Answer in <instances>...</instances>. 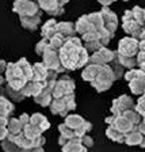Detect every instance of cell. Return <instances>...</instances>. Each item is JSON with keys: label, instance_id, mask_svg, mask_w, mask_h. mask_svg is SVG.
Listing matches in <instances>:
<instances>
[{"label": "cell", "instance_id": "cell-1", "mask_svg": "<svg viewBox=\"0 0 145 152\" xmlns=\"http://www.w3.org/2000/svg\"><path fill=\"white\" fill-rule=\"evenodd\" d=\"M60 60L65 71H75L87 65L90 53L82 45V39L75 37L66 38L60 49Z\"/></svg>", "mask_w": 145, "mask_h": 152}, {"label": "cell", "instance_id": "cell-2", "mask_svg": "<svg viewBox=\"0 0 145 152\" xmlns=\"http://www.w3.org/2000/svg\"><path fill=\"white\" fill-rule=\"evenodd\" d=\"M4 73H6L4 79L7 82V86L15 91H20L23 88V86L28 82V79L26 77L23 71L20 69L18 63H7Z\"/></svg>", "mask_w": 145, "mask_h": 152}, {"label": "cell", "instance_id": "cell-3", "mask_svg": "<svg viewBox=\"0 0 145 152\" xmlns=\"http://www.w3.org/2000/svg\"><path fill=\"white\" fill-rule=\"evenodd\" d=\"M49 107H50L52 114H57V115H61V117H65V115H68L69 111L76 109L75 94L65 95V96H61V98L53 99L52 103L49 104Z\"/></svg>", "mask_w": 145, "mask_h": 152}, {"label": "cell", "instance_id": "cell-4", "mask_svg": "<svg viewBox=\"0 0 145 152\" xmlns=\"http://www.w3.org/2000/svg\"><path fill=\"white\" fill-rule=\"evenodd\" d=\"M114 82H115V77H114L111 66L110 65H102L99 73L91 82V84L98 92H103V91L110 88Z\"/></svg>", "mask_w": 145, "mask_h": 152}, {"label": "cell", "instance_id": "cell-5", "mask_svg": "<svg viewBox=\"0 0 145 152\" xmlns=\"http://www.w3.org/2000/svg\"><path fill=\"white\" fill-rule=\"evenodd\" d=\"M42 58H44V65L47 68V71H53L56 73H63L65 72V68L61 64V60H60V53L54 49H52L50 46H47V49L45 50V53L42 54Z\"/></svg>", "mask_w": 145, "mask_h": 152}, {"label": "cell", "instance_id": "cell-6", "mask_svg": "<svg viewBox=\"0 0 145 152\" xmlns=\"http://www.w3.org/2000/svg\"><path fill=\"white\" fill-rule=\"evenodd\" d=\"M75 87H76L75 82H73L68 75L61 76V77H57L56 84H54V88H53V92H52L53 99H57V98H61V96H65V95L73 94Z\"/></svg>", "mask_w": 145, "mask_h": 152}, {"label": "cell", "instance_id": "cell-7", "mask_svg": "<svg viewBox=\"0 0 145 152\" xmlns=\"http://www.w3.org/2000/svg\"><path fill=\"white\" fill-rule=\"evenodd\" d=\"M12 10L19 16H33L41 14L38 3L33 0H16L12 6Z\"/></svg>", "mask_w": 145, "mask_h": 152}, {"label": "cell", "instance_id": "cell-8", "mask_svg": "<svg viewBox=\"0 0 145 152\" xmlns=\"http://www.w3.org/2000/svg\"><path fill=\"white\" fill-rule=\"evenodd\" d=\"M138 41L136 38L125 37L118 42L117 53L125 57H137L138 54Z\"/></svg>", "mask_w": 145, "mask_h": 152}, {"label": "cell", "instance_id": "cell-9", "mask_svg": "<svg viewBox=\"0 0 145 152\" xmlns=\"http://www.w3.org/2000/svg\"><path fill=\"white\" fill-rule=\"evenodd\" d=\"M122 27H123V30H125V33L129 34V37L136 38V39H137V37H138V34L141 33V30L144 28L142 26H140L138 23H137L136 19L133 18L132 10H126L125 14H123V16H122Z\"/></svg>", "mask_w": 145, "mask_h": 152}, {"label": "cell", "instance_id": "cell-10", "mask_svg": "<svg viewBox=\"0 0 145 152\" xmlns=\"http://www.w3.org/2000/svg\"><path fill=\"white\" fill-rule=\"evenodd\" d=\"M136 109V103L129 95H121L119 98L114 99L113 104H111V113L113 115H121L125 111Z\"/></svg>", "mask_w": 145, "mask_h": 152}, {"label": "cell", "instance_id": "cell-11", "mask_svg": "<svg viewBox=\"0 0 145 152\" xmlns=\"http://www.w3.org/2000/svg\"><path fill=\"white\" fill-rule=\"evenodd\" d=\"M115 58V52L107 49L106 46L101 48L98 52H95L90 56L88 64H98V65H109Z\"/></svg>", "mask_w": 145, "mask_h": 152}, {"label": "cell", "instance_id": "cell-12", "mask_svg": "<svg viewBox=\"0 0 145 152\" xmlns=\"http://www.w3.org/2000/svg\"><path fill=\"white\" fill-rule=\"evenodd\" d=\"M99 12H101L102 19H103V27L106 28L110 34L114 35L118 28V16L115 15L109 7H103Z\"/></svg>", "mask_w": 145, "mask_h": 152}, {"label": "cell", "instance_id": "cell-13", "mask_svg": "<svg viewBox=\"0 0 145 152\" xmlns=\"http://www.w3.org/2000/svg\"><path fill=\"white\" fill-rule=\"evenodd\" d=\"M37 3L39 10L50 16H60L64 14V6L58 3V0H37Z\"/></svg>", "mask_w": 145, "mask_h": 152}, {"label": "cell", "instance_id": "cell-14", "mask_svg": "<svg viewBox=\"0 0 145 152\" xmlns=\"http://www.w3.org/2000/svg\"><path fill=\"white\" fill-rule=\"evenodd\" d=\"M44 84H45V82L28 80V82L23 86V88L20 90V94H22L25 98H27V96H33V98H34V96H37V95L42 91Z\"/></svg>", "mask_w": 145, "mask_h": 152}, {"label": "cell", "instance_id": "cell-15", "mask_svg": "<svg viewBox=\"0 0 145 152\" xmlns=\"http://www.w3.org/2000/svg\"><path fill=\"white\" fill-rule=\"evenodd\" d=\"M111 126H114L117 130H119L123 134H128V133L133 132L136 129V125H133L129 120L123 117V115H114V120L111 122Z\"/></svg>", "mask_w": 145, "mask_h": 152}, {"label": "cell", "instance_id": "cell-16", "mask_svg": "<svg viewBox=\"0 0 145 152\" xmlns=\"http://www.w3.org/2000/svg\"><path fill=\"white\" fill-rule=\"evenodd\" d=\"M129 88L133 94L136 95H142L145 91V73L142 71H140L137 77H134L133 80L129 82Z\"/></svg>", "mask_w": 145, "mask_h": 152}, {"label": "cell", "instance_id": "cell-17", "mask_svg": "<svg viewBox=\"0 0 145 152\" xmlns=\"http://www.w3.org/2000/svg\"><path fill=\"white\" fill-rule=\"evenodd\" d=\"M57 34L61 35L63 38H71L75 37V23L72 22H57Z\"/></svg>", "mask_w": 145, "mask_h": 152}, {"label": "cell", "instance_id": "cell-18", "mask_svg": "<svg viewBox=\"0 0 145 152\" xmlns=\"http://www.w3.org/2000/svg\"><path fill=\"white\" fill-rule=\"evenodd\" d=\"M20 18V25L22 27L27 28L30 31H34L37 30V27L41 23V14L38 15H33V16H19Z\"/></svg>", "mask_w": 145, "mask_h": 152}, {"label": "cell", "instance_id": "cell-19", "mask_svg": "<svg viewBox=\"0 0 145 152\" xmlns=\"http://www.w3.org/2000/svg\"><path fill=\"white\" fill-rule=\"evenodd\" d=\"M7 130H8L7 139H15L16 136L22 134L23 126L18 118H11V120H8V124H7Z\"/></svg>", "mask_w": 145, "mask_h": 152}, {"label": "cell", "instance_id": "cell-20", "mask_svg": "<svg viewBox=\"0 0 145 152\" xmlns=\"http://www.w3.org/2000/svg\"><path fill=\"white\" fill-rule=\"evenodd\" d=\"M30 124L37 126L41 132H45V130H47L50 128V124H49L47 118L39 113H34L33 115H30Z\"/></svg>", "mask_w": 145, "mask_h": 152}, {"label": "cell", "instance_id": "cell-21", "mask_svg": "<svg viewBox=\"0 0 145 152\" xmlns=\"http://www.w3.org/2000/svg\"><path fill=\"white\" fill-rule=\"evenodd\" d=\"M101 68H102V65H98V64H87V65L84 66L83 72H82L83 80H85V82H90V83H91L92 80L96 77V75L99 73Z\"/></svg>", "mask_w": 145, "mask_h": 152}, {"label": "cell", "instance_id": "cell-22", "mask_svg": "<svg viewBox=\"0 0 145 152\" xmlns=\"http://www.w3.org/2000/svg\"><path fill=\"white\" fill-rule=\"evenodd\" d=\"M75 30H76V33L80 35L85 34V33H88V31H95L94 28H92L91 23H90L88 18H87V15H82L77 19V22L75 23ZM99 41H101V39H99Z\"/></svg>", "mask_w": 145, "mask_h": 152}, {"label": "cell", "instance_id": "cell-23", "mask_svg": "<svg viewBox=\"0 0 145 152\" xmlns=\"http://www.w3.org/2000/svg\"><path fill=\"white\" fill-rule=\"evenodd\" d=\"M47 68L44 65V63H35L33 65V79L37 82H45L47 79Z\"/></svg>", "mask_w": 145, "mask_h": 152}, {"label": "cell", "instance_id": "cell-24", "mask_svg": "<svg viewBox=\"0 0 145 152\" xmlns=\"http://www.w3.org/2000/svg\"><path fill=\"white\" fill-rule=\"evenodd\" d=\"M42 38H46V39H50L54 35L57 34V22L56 19H49L44 23L42 26Z\"/></svg>", "mask_w": 145, "mask_h": 152}, {"label": "cell", "instance_id": "cell-25", "mask_svg": "<svg viewBox=\"0 0 145 152\" xmlns=\"http://www.w3.org/2000/svg\"><path fill=\"white\" fill-rule=\"evenodd\" d=\"M85 120L82 117V115H77V114H68L65 117V125L68 128H71L72 130H77L84 125Z\"/></svg>", "mask_w": 145, "mask_h": 152}, {"label": "cell", "instance_id": "cell-26", "mask_svg": "<svg viewBox=\"0 0 145 152\" xmlns=\"http://www.w3.org/2000/svg\"><path fill=\"white\" fill-rule=\"evenodd\" d=\"M63 152H88L80 142V139H72L63 147Z\"/></svg>", "mask_w": 145, "mask_h": 152}, {"label": "cell", "instance_id": "cell-27", "mask_svg": "<svg viewBox=\"0 0 145 152\" xmlns=\"http://www.w3.org/2000/svg\"><path fill=\"white\" fill-rule=\"evenodd\" d=\"M14 111V104L6 98L0 95V117L8 118V115Z\"/></svg>", "mask_w": 145, "mask_h": 152}, {"label": "cell", "instance_id": "cell-28", "mask_svg": "<svg viewBox=\"0 0 145 152\" xmlns=\"http://www.w3.org/2000/svg\"><path fill=\"white\" fill-rule=\"evenodd\" d=\"M115 53H117V52H115ZM117 58L121 65H122L123 68H126L128 71L137 68V57H125V56H121V54L117 53Z\"/></svg>", "mask_w": 145, "mask_h": 152}, {"label": "cell", "instance_id": "cell-29", "mask_svg": "<svg viewBox=\"0 0 145 152\" xmlns=\"http://www.w3.org/2000/svg\"><path fill=\"white\" fill-rule=\"evenodd\" d=\"M106 136L115 142H125V134L121 133L119 130H117L114 126H111V125H109V128L106 129Z\"/></svg>", "mask_w": 145, "mask_h": 152}, {"label": "cell", "instance_id": "cell-30", "mask_svg": "<svg viewBox=\"0 0 145 152\" xmlns=\"http://www.w3.org/2000/svg\"><path fill=\"white\" fill-rule=\"evenodd\" d=\"M23 134H25L27 139H30V140L34 141L37 137L42 136V132L38 129L37 126H34V125H31V124H27L26 126H23Z\"/></svg>", "mask_w": 145, "mask_h": 152}, {"label": "cell", "instance_id": "cell-31", "mask_svg": "<svg viewBox=\"0 0 145 152\" xmlns=\"http://www.w3.org/2000/svg\"><path fill=\"white\" fill-rule=\"evenodd\" d=\"M141 140H142V134L140 132H137L136 129L133 132L128 133V134H125V142L128 145H140Z\"/></svg>", "mask_w": 145, "mask_h": 152}, {"label": "cell", "instance_id": "cell-32", "mask_svg": "<svg viewBox=\"0 0 145 152\" xmlns=\"http://www.w3.org/2000/svg\"><path fill=\"white\" fill-rule=\"evenodd\" d=\"M121 115H123L126 120H129L133 125H137V124H140L142 121V115L136 110V109H132V110L125 111V113L121 114Z\"/></svg>", "mask_w": 145, "mask_h": 152}, {"label": "cell", "instance_id": "cell-33", "mask_svg": "<svg viewBox=\"0 0 145 152\" xmlns=\"http://www.w3.org/2000/svg\"><path fill=\"white\" fill-rule=\"evenodd\" d=\"M109 65H110L111 69H113V73H114V77H115V80L119 79V77H122V76L125 75V72H123V69H125V68H123V66L119 64V61H118L117 53H115V58H114V60L111 61Z\"/></svg>", "mask_w": 145, "mask_h": 152}, {"label": "cell", "instance_id": "cell-34", "mask_svg": "<svg viewBox=\"0 0 145 152\" xmlns=\"http://www.w3.org/2000/svg\"><path fill=\"white\" fill-rule=\"evenodd\" d=\"M132 14H133V18L137 20L140 26L145 27V14H144V8H141L140 6H136L132 8Z\"/></svg>", "mask_w": 145, "mask_h": 152}, {"label": "cell", "instance_id": "cell-35", "mask_svg": "<svg viewBox=\"0 0 145 152\" xmlns=\"http://www.w3.org/2000/svg\"><path fill=\"white\" fill-rule=\"evenodd\" d=\"M1 147H3V151L4 152H25L22 148H19L18 145H16V142L12 141V140H3V142H1Z\"/></svg>", "mask_w": 145, "mask_h": 152}, {"label": "cell", "instance_id": "cell-36", "mask_svg": "<svg viewBox=\"0 0 145 152\" xmlns=\"http://www.w3.org/2000/svg\"><path fill=\"white\" fill-rule=\"evenodd\" d=\"M64 42H65V38H63L61 35L56 34L53 38H50V39H49V46H50L52 49H54V50L60 52V49L63 48Z\"/></svg>", "mask_w": 145, "mask_h": 152}, {"label": "cell", "instance_id": "cell-37", "mask_svg": "<svg viewBox=\"0 0 145 152\" xmlns=\"http://www.w3.org/2000/svg\"><path fill=\"white\" fill-rule=\"evenodd\" d=\"M47 46H49V39H46V38H42L41 41L35 45V52H37L38 56H42V54L45 53V50L47 49Z\"/></svg>", "mask_w": 145, "mask_h": 152}, {"label": "cell", "instance_id": "cell-38", "mask_svg": "<svg viewBox=\"0 0 145 152\" xmlns=\"http://www.w3.org/2000/svg\"><path fill=\"white\" fill-rule=\"evenodd\" d=\"M6 94L8 95L11 99H14V101H22V99H25V96L20 94V91H15V90L9 88L8 86L6 87Z\"/></svg>", "mask_w": 145, "mask_h": 152}, {"label": "cell", "instance_id": "cell-39", "mask_svg": "<svg viewBox=\"0 0 145 152\" xmlns=\"http://www.w3.org/2000/svg\"><path fill=\"white\" fill-rule=\"evenodd\" d=\"M136 110L141 114L142 117H145V94L141 95V98L137 101L136 103Z\"/></svg>", "mask_w": 145, "mask_h": 152}, {"label": "cell", "instance_id": "cell-40", "mask_svg": "<svg viewBox=\"0 0 145 152\" xmlns=\"http://www.w3.org/2000/svg\"><path fill=\"white\" fill-rule=\"evenodd\" d=\"M80 142H82L85 148H91V147L94 145V140H92V137H90L88 134L83 136L82 139H80Z\"/></svg>", "mask_w": 145, "mask_h": 152}, {"label": "cell", "instance_id": "cell-41", "mask_svg": "<svg viewBox=\"0 0 145 152\" xmlns=\"http://www.w3.org/2000/svg\"><path fill=\"white\" fill-rule=\"evenodd\" d=\"M19 121H20V124H22V126H26L27 124H30V115L26 113H23L22 115H20V118H19Z\"/></svg>", "mask_w": 145, "mask_h": 152}, {"label": "cell", "instance_id": "cell-42", "mask_svg": "<svg viewBox=\"0 0 145 152\" xmlns=\"http://www.w3.org/2000/svg\"><path fill=\"white\" fill-rule=\"evenodd\" d=\"M8 136V130H7V126H0V141L7 139Z\"/></svg>", "mask_w": 145, "mask_h": 152}, {"label": "cell", "instance_id": "cell-43", "mask_svg": "<svg viewBox=\"0 0 145 152\" xmlns=\"http://www.w3.org/2000/svg\"><path fill=\"white\" fill-rule=\"evenodd\" d=\"M136 130H137V132H140L141 134H145V122H144V121H141L140 124H137V125H136Z\"/></svg>", "mask_w": 145, "mask_h": 152}, {"label": "cell", "instance_id": "cell-44", "mask_svg": "<svg viewBox=\"0 0 145 152\" xmlns=\"http://www.w3.org/2000/svg\"><path fill=\"white\" fill-rule=\"evenodd\" d=\"M142 63H145V52H138V54H137V65Z\"/></svg>", "mask_w": 145, "mask_h": 152}, {"label": "cell", "instance_id": "cell-45", "mask_svg": "<svg viewBox=\"0 0 145 152\" xmlns=\"http://www.w3.org/2000/svg\"><path fill=\"white\" fill-rule=\"evenodd\" d=\"M98 1H99V3H101L103 7H109L110 4H113L115 0H98Z\"/></svg>", "mask_w": 145, "mask_h": 152}, {"label": "cell", "instance_id": "cell-46", "mask_svg": "<svg viewBox=\"0 0 145 152\" xmlns=\"http://www.w3.org/2000/svg\"><path fill=\"white\" fill-rule=\"evenodd\" d=\"M26 152H45V151H44V147H33V148L27 149Z\"/></svg>", "mask_w": 145, "mask_h": 152}, {"label": "cell", "instance_id": "cell-47", "mask_svg": "<svg viewBox=\"0 0 145 152\" xmlns=\"http://www.w3.org/2000/svg\"><path fill=\"white\" fill-rule=\"evenodd\" d=\"M6 66H7V63L4 60H1V58H0V75L6 71Z\"/></svg>", "mask_w": 145, "mask_h": 152}, {"label": "cell", "instance_id": "cell-48", "mask_svg": "<svg viewBox=\"0 0 145 152\" xmlns=\"http://www.w3.org/2000/svg\"><path fill=\"white\" fill-rule=\"evenodd\" d=\"M137 41H145V27L141 30V33L138 34V37H137Z\"/></svg>", "mask_w": 145, "mask_h": 152}, {"label": "cell", "instance_id": "cell-49", "mask_svg": "<svg viewBox=\"0 0 145 152\" xmlns=\"http://www.w3.org/2000/svg\"><path fill=\"white\" fill-rule=\"evenodd\" d=\"M7 124H8V118L0 117V126H7Z\"/></svg>", "mask_w": 145, "mask_h": 152}, {"label": "cell", "instance_id": "cell-50", "mask_svg": "<svg viewBox=\"0 0 145 152\" xmlns=\"http://www.w3.org/2000/svg\"><path fill=\"white\" fill-rule=\"evenodd\" d=\"M138 50L145 52V41H138Z\"/></svg>", "mask_w": 145, "mask_h": 152}, {"label": "cell", "instance_id": "cell-51", "mask_svg": "<svg viewBox=\"0 0 145 152\" xmlns=\"http://www.w3.org/2000/svg\"><path fill=\"white\" fill-rule=\"evenodd\" d=\"M137 68H138L140 71H142V72L145 73V63H142V64H138V65H137Z\"/></svg>", "mask_w": 145, "mask_h": 152}, {"label": "cell", "instance_id": "cell-52", "mask_svg": "<svg viewBox=\"0 0 145 152\" xmlns=\"http://www.w3.org/2000/svg\"><path fill=\"white\" fill-rule=\"evenodd\" d=\"M141 148H145V134H142V140H141V144H140Z\"/></svg>", "mask_w": 145, "mask_h": 152}, {"label": "cell", "instance_id": "cell-53", "mask_svg": "<svg viewBox=\"0 0 145 152\" xmlns=\"http://www.w3.org/2000/svg\"><path fill=\"white\" fill-rule=\"evenodd\" d=\"M68 1H69V0H58V3H60L61 6H65V4L68 3Z\"/></svg>", "mask_w": 145, "mask_h": 152}, {"label": "cell", "instance_id": "cell-54", "mask_svg": "<svg viewBox=\"0 0 145 152\" xmlns=\"http://www.w3.org/2000/svg\"><path fill=\"white\" fill-rule=\"evenodd\" d=\"M4 82H6V79H4L3 76L0 75V87H1V86H3V83H4Z\"/></svg>", "mask_w": 145, "mask_h": 152}, {"label": "cell", "instance_id": "cell-55", "mask_svg": "<svg viewBox=\"0 0 145 152\" xmlns=\"http://www.w3.org/2000/svg\"><path fill=\"white\" fill-rule=\"evenodd\" d=\"M142 121H144V122H145V117H142Z\"/></svg>", "mask_w": 145, "mask_h": 152}, {"label": "cell", "instance_id": "cell-56", "mask_svg": "<svg viewBox=\"0 0 145 152\" xmlns=\"http://www.w3.org/2000/svg\"><path fill=\"white\" fill-rule=\"evenodd\" d=\"M144 14H145V8H144Z\"/></svg>", "mask_w": 145, "mask_h": 152}, {"label": "cell", "instance_id": "cell-57", "mask_svg": "<svg viewBox=\"0 0 145 152\" xmlns=\"http://www.w3.org/2000/svg\"><path fill=\"white\" fill-rule=\"evenodd\" d=\"M123 1H128V0H123Z\"/></svg>", "mask_w": 145, "mask_h": 152}, {"label": "cell", "instance_id": "cell-58", "mask_svg": "<svg viewBox=\"0 0 145 152\" xmlns=\"http://www.w3.org/2000/svg\"><path fill=\"white\" fill-rule=\"evenodd\" d=\"M144 94H145V91H144Z\"/></svg>", "mask_w": 145, "mask_h": 152}]
</instances>
